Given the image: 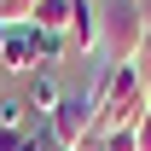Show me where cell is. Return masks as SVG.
Instances as JSON below:
<instances>
[{"mask_svg": "<svg viewBox=\"0 0 151 151\" xmlns=\"http://www.w3.org/2000/svg\"><path fill=\"white\" fill-rule=\"evenodd\" d=\"M99 12H105L99 58H111V64H134L139 47L151 41V12L139 6V0H99Z\"/></svg>", "mask_w": 151, "mask_h": 151, "instance_id": "obj_1", "label": "cell"}, {"mask_svg": "<svg viewBox=\"0 0 151 151\" xmlns=\"http://www.w3.org/2000/svg\"><path fill=\"white\" fill-rule=\"evenodd\" d=\"M47 134H52V145H64V151H81V145H87V134H93L87 93H64V105L47 116Z\"/></svg>", "mask_w": 151, "mask_h": 151, "instance_id": "obj_2", "label": "cell"}, {"mask_svg": "<svg viewBox=\"0 0 151 151\" xmlns=\"http://www.w3.org/2000/svg\"><path fill=\"white\" fill-rule=\"evenodd\" d=\"M99 35H105L99 0H70V47L76 52H99Z\"/></svg>", "mask_w": 151, "mask_h": 151, "instance_id": "obj_3", "label": "cell"}, {"mask_svg": "<svg viewBox=\"0 0 151 151\" xmlns=\"http://www.w3.org/2000/svg\"><path fill=\"white\" fill-rule=\"evenodd\" d=\"M0 70L6 76H35V29L23 23V29H6L0 41Z\"/></svg>", "mask_w": 151, "mask_h": 151, "instance_id": "obj_4", "label": "cell"}, {"mask_svg": "<svg viewBox=\"0 0 151 151\" xmlns=\"http://www.w3.org/2000/svg\"><path fill=\"white\" fill-rule=\"evenodd\" d=\"M23 105L35 111V122H47V116L64 105V81H58L52 70H35V76H29V87H23Z\"/></svg>", "mask_w": 151, "mask_h": 151, "instance_id": "obj_5", "label": "cell"}, {"mask_svg": "<svg viewBox=\"0 0 151 151\" xmlns=\"http://www.w3.org/2000/svg\"><path fill=\"white\" fill-rule=\"evenodd\" d=\"M35 29V23H29ZM70 52V35H52V29H35V70H52L58 58Z\"/></svg>", "mask_w": 151, "mask_h": 151, "instance_id": "obj_6", "label": "cell"}, {"mask_svg": "<svg viewBox=\"0 0 151 151\" xmlns=\"http://www.w3.org/2000/svg\"><path fill=\"white\" fill-rule=\"evenodd\" d=\"M35 29L70 35V0H41V6H35Z\"/></svg>", "mask_w": 151, "mask_h": 151, "instance_id": "obj_7", "label": "cell"}, {"mask_svg": "<svg viewBox=\"0 0 151 151\" xmlns=\"http://www.w3.org/2000/svg\"><path fill=\"white\" fill-rule=\"evenodd\" d=\"M35 6L41 0H0V23L6 29H23V23H35Z\"/></svg>", "mask_w": 151, "mask_h": 151, "instance_id": "obj_8", "label": "cell"}, {"mask_svg": "<svg viewBox=\"0 0 151 151\" xmlns=\"http://www.w3.org/2000/svg\"><path fill=\"white\" fill-rule=\"evenodd\" d=\"M0 128L29 134V128H35V122H29V105H23V99H0Z\"/></svg>", "mask_w": 151, "mask_h": 151, "instance_id": "obj_9", "label": "cell"}, {"mask_svg": "<svg viewBox=\"0 0 151 151\" xmlns=\"http://www.w3.org/2000/svg\"><path fill=\"white\" fill-rule=\"evenodd\" d=\"M29 145V134H12V128H0V151H23Z\"/></svg>", "mask_w": 151, "mask_h": 151, "instance_id": "obj_10", "label": "cell"}, {"mask_svg": "<svg viewBox=\"0 0 151 151\" xmlns=\"http://www.w3.org/2000/svg\"><path fill=\"white\" fill-rule=\"evenodd\" d=\"M134 151H151V111H145V122H139V134H134Z\"/></svg>", "mask_w": 151, "mask_h": 151, "instance_id": "obj_11", "label": "cell"}, {"mask_svg": "<svg viewBox=\"0 0 151 151\" xmlns=\"http://www.w3.org/2000/svg\"><path fill=\"white\" fill-rule=\"evenodd\" d=\"M0 41H6V23H0Z\"/></svg>", "mask_w": 151, "mask_h": 151, "instance_id": "obj_12", "label": "cell"}, {"mask_svg": "<svg viewBox=\"0 0 151 151\" xmlns=\"http://www.w3.org/2000/svg\"><path fill=\"white\" fill-rule=\"evenodd\" d=\"M139 6H145V12H151V0H139Z\"/></svg>", "mask_w": 151, "mask_h": 151, "instance_id": "obj_13", "label": "cell"}, {"mask_svg": "<svg viewBox=\"0 0 151 151\" xmlns=\"http://www.w3.org/2000/svg\"><path fill=\"white\" fill-rule=\"evenodd\" d=\"M145 87H151V76H145Z\"/></svg>", "mask_w": 151, "mask_h": 151, "instance_id": "obj_14", "label": "cell"}]
</instances>
